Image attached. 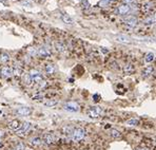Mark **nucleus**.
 <instances>
[{"mask_svg": "<svg viewBox=\"0 0 156 150\" xmlns=\"http://www.w3.org/2000/svg\"><path fill=\"white\" fill-rule=\"evenodd\" d=\"M40 98H43V96H41V95H36V96H33L34 101H40Z\"/></svg>", "mask_w": 156, "mask_h": 150, "instance_id": "nucleus-32", "label": "nucleus"}, {"mask_svg": "<svg viewBox=\"0 0 156 150\" xmlns=\"http://www.w3.org/2000/svg\"><path fill=\"white\" fill-rule=\"evenodd\" d=\"M56 104H57V101H49L45 103V105L47 106V107H53V106H55Z\"/></svg>", "mask_w": 156, "mask_h": 150, "instance_id": "nucleus-28", "label": "nucleus"}, {"mask_svg": "<svg viewBox=\"0 0 156 150\" xmlns=\"http://www.w3.org/2000/svg\"><path fill=\"white\" fill-rule=\"evenodd\" d=\"M22 79H23V83L26 84V86H30L31 83H32V78H31V76L29 73H26L22 76Z\"/></svg>", "mask_w": 156, "mask_h": 150, "instance_id": "nucleus-17", "label": "nucleus"}, {"mask_svg": "<svg viewBox=\"0 0 156 150\" xmlns=\"http://www.w3.org/2000/svg\"><path fill=\"white\" fill-rule=\"evenodd\" d=\"M110 134H111V136L112 138H114V139L121 138V133H120L118 130H116V129H112L111 131H110Z\"/></svg>", "mask_w": 156, "mask_h": 150, "instance_id": "nucleus-19", "label": "nucleus"}, {"mask_svg": "<svg viewBox=\"0 0 156 150\" xmlns=\"http://www.w3.org/2000/svg\"><path fill=\"white\" fill-rule=\"evenodd\" d=\"M125 71H126L128 74H131L132 71H133V67H132V64H127L126 68H125Z\"/></svg>", "mask_w": 156, "mask_h": 150, "instance_id": "nucleus-27", "label": "nucleus"}, {"mask_svg": "<svg viewBox=\"0 0 156 150\" xmlns=\"http://www.w3.org/2000/svg\"><path fill=\"white\" fill-rule=\"evenodd\" d=\"M134 9H136V7H131L130 4H121L120 7H119L117 10H116V13L118 14V15H128V14H130L132 10Z\"/></svg>", "mask_w": 156, "mask_h": 150, "instance_id": "nucleus-2", "label": "nucleus"}, {"mask_svg": "<svg viewBox=\"0 0 156 150\" xmlns=\"http://www.w3.org/2000/svg\"><path fill=\"white\" fill-rule=\"evenodd\" d=\"M137 150H148V149H145V148H138Z\"/></svg>", "mask_w": 156, "mask_h": 150, "instance_id": "nucleus-35", "label": "nucleus"}, {"mask_svg": "<svg viewBox=\"0 0 156 150\" xmlns=\"http://www.w3.org/2000/svg\"><path fill=\"white\" fill-rule=\"evenodd\" d=\"M139 124V120L136 118H131V120H127V125H130V126H136Z\"/></svg>", "mask_w": 156, "mask_h": 150, "instance_id": "nucleus-24", "label": "nucleus"}, {"mask_svg": "<svg viewBox=\"0 0 156 150\" xmlns=\"http://www.w3.org/2000/svg\"><path fill=\"white\" fill-rule=\"evenodd\" d=\"M0 147H2V144H1V143H0Z\"/></svg>", "mask_w": 156, "mask_h": 150, "instance_id": "nucleus-36", "label": "nucleus"}, {"mask_svg": "<svg viewBox=\"0 0 156 150\" xmlns=\"http://www.w3.org/2000/svg\"><path fill=\"white\" fill-rule=\"evenodd\" d=\"M137 0H123V2H126L127 4H133L135 3Z\"/></svg>", "mask_w": 156, "mask_h": 150, "instance_id": "nucleus-30", "label": "nucleus"}, {"mask_svg": "<svg viewBox=\"0 0 156 150\" xmlns=\"http://www.w3.org/2000/svg\"><path fill=\"white\" fill-rule=\"evenodd\" d=\"M2 136H3V132H2V131H0V139H1Z\"/></svg>", "mask_w": 156, "mask_h": 150, "instance_id": "nucleus-34", "label": "nucleus"}, {"mask_svg": "<svg viewBox=\"0 0 156 150\" xmlns=\"http://www.w3.org/2000/svg\"><path fill=\"white\" fill-rule=\"evenodd\" d=\"M61 19H62L63 22L67 23V24H71V26H72V24L74 23V20H73V18H72L71 16L68 15V14H64V13H63L62 15H61Z\"/></svg>", "mask_w": 156, "mask_h": 150, "instance_id": "nucleus-12", "label": "nucleus"}, {"mask_svg": "<svg viewBox=\"0 0 156 150\" xmlns=\"http://www.w3.org/2000/svg\"><path fill=\"white\" fill-rule=\"evenodd\" d=\"M154 22H155V16H150L149 18L145 19L144 20V23L145 24H147V26H150V24H154Z\"/></svg>", "mask_w": 156, "mask_h": 150, "instance_id": "nucleus-18", "label": "nucleus"}, {"mask_svg": "<svg viewBox=\"0 0 156 150\" xmlns=\"http://www.w3.org/2000/svg\"><path fill=\"white\" fill-rule=\"evenodd\" d=\"M125 23H126L128 26H130V28H135V26H137V18L135 17V16H128L127 18H125Z\"/></svg>", "mask_w": 156, "mask_h": 150, "instance_id": "nucleus-8", "label": "nucleus"}, {"mask_svg": "<svg viewBox=\"0 0 156 150\" xmlns=\"http://www.w3.org/2000/svg\"><path fill=\"white\" fill-rule=\"evenodd\" d=\"M93 98H94V101H99V98H100V95H99V94H94Z\"/></svg>", "mask_w": 156, "mask_h": 150, "instance_id": "nucleus-31", "label": "nucleus"}, {"mask_svg": "<svg viewBox=\"0 0 156 150\" xmlns=\"http://www.w3.org/2000/svg\"><path fill=\"white\" fill-rule=\"evenodd\" d=\"M43 141H45L47 144H53L54 143V141H55V138H54V135L51 134V133H47V134H45V136H43Z\"/></svg>", "mask_w": 156, "mask_h": 150, "instance_id": "nucleus-13", "label": "nucleus"}, {"mask_svg": "<svg viewBox=\"0 0 156 150\" xmlns=\"http://www.w3.org/2000/svg\"><path fill=\"white\" fill-rule=\"evenodd\" d=\"M101 114H102V109L100 107H92L89 110V116L92 118H97L101 116Z\"/></svg>", "mask_w": 156, "mask_h": 150, "instance_id": "nucleus-5", "label": "nucleus"}, {"mask_svg": "<svg viewBox=\"0 0 156 150\" xmlns=\"http://www.w3.org/2000/svg\"><path fill=\"white\" fill-rule=\"evenodd\" d=\"M28 150H31V149H28Z\"/></svg>", "mask_w": 156, "mask_h": 150, "instance_id": "nucleus-37", "label": "nucleus"}, {"mask_svg": "<svg viewBox=\"0 0 156 150\" xmlns=\"http://www.w3.org/2000/svg\"><path fill=\"white\" fill-rule=\"evenodd\" d=\"M55 48H56V50H57L58 52H64V51L67 50L66 45H63L62 42H56V43H55Z\"/></svg>", "mask_w": 156, "mask_h": 150, "instance_id": "nucleus-15", "label": "nucleus"}, {"mask_svg": "<svg viewBox=\"0 0 156 150\" xmlns=\"http://www.w3.org/2000/svg\"><path fill=\"white\" fill-rule=\"evenodd\" d=\"M153 71H154V69H153L152 67L147 68V69H145V70L142 71V76H144V77H148V76L151 75V73H152Z\"/></svg>", "mask_w": 156, "mask_h": 150, "instance_id": "nucleus-20", "label": "nucleus"}, {"mask_svg": "<svg viewBox=\"0 0 156 150\" xmlns=\"http://www.w3.org/2000/svg\"><path fill=\"white\" fill-rule=\"evenodd\" d=\"M9 60H10V55H9V54H7V53L0 54V61H1L2 64H7Z\"/></svg>", "mask_w": 156, "mask_h": 150, "instance_id": "nucleus-16", "label": "nucleus"}, {"mask_svg": "<svg viewBox=\"0 0 156 150\" xmlns=\"http://www.w3.org/2000/svg\"><path fill=\"white\" fill-rule=\"evenodd\" d=\"M29 52H30L31 55H34V54H36V50L34 49V48H31V49L29 50Z\"/></svg>", "mask_w": 156, "mask_h": 150, "instance_id": "nucleus-33", "label": "nucleus"}, {"mask_svg": "<svg viewBox=\"0 0 156 150\" xmlns=\"http://www.w3.org/2000/svg\"><path fill=\"white\" fill-rule=\"evenodd\" d=\"M30 128H31V123H29V122H26V123H23V124L21 125V127H20L18 130H17V134L20 135V136H23V135H26V132L30 130Z\"/></svg>", "mask_w": 156, "mask_h": 150, "instance_id": "nucleus-7", "label": "nucleus"}, {"mask_svg": "<svg viewBox=\"0 0 156 150\" xmlns=\"http://www.w3.org/2000/svg\"><path fill=\"white\" fill-rule=\"evenodd\" d=\"M38 55L40 57H47L50 55V51H49L48 48H45V47H41V48H38V50L36 51Z\"/></svg>", "mask_w": 156, "mask_h": 150, "instance_id": "nucleus-10", "label": "nucleus"}, {"mask_svg": "<svg viewBox=\"0 0 156 150\" xmlns=\"http://www.w3.org/2000/svg\"><path fill=\"white\" fill-rule=\"evenodd\" d=\"M113 1H115V0H101L100 7H107V5H109L110 3H112Z\"/></svg>", "mask_w": 156, "mask_h": 150, "instance_id": "nucleus-26", "label": "nucleus"}, {"mask_svg": "<svg viewBox=\"0 0 156 150\" xmlns=\"http://www.w3.org/2000/svg\"><path fill=\"white\" fill-rule=\"evenodd\" d=\"M82 3H83V7L86 9L90 8V4H89V2H88V0H82Z\"/></svg>", "mask_w": 156, "mask_h": 150, "instance_id": "nucleus-29", "label": "nucleus"}, {"mask_svg": "<svg viewBox=\"0 0 156 150\" xmlns=\"http://www.w3.org/2000/svg\"><path fill=\"white\" fill-rule=\"evenodd\" d=\"M85 136H86V130L82 129V128H76V129H74L73 133H72V139L74 142L81 141V139H85Z\"/></svg>", "mask_w": 156, "mask_h": 150, "instance_id": "nucleus-1", "label": "nucleus"}, {"mask_svg": "<svg viewBox=\"0 0 156 150\" xmlns=\"http://www.w3.org/2000/svg\"><path fill=\"white\" fill-rule=\"evenodd\" d=\"M1 74L3 75L4 77H11L13 75V69L9 67H3L1 69Z\"/></svg>", "mask_w": 156, "mask_h": 150, "instance_id": "nucleus-11", "label": "nucleus"}, {"mask_svg": "<svg viewBox=\"0 0 156 150\" xmlns=\"http://www.w3.org/2000/svg\"><path fill=\"white\" fill-rule=\"evenodd\" d=\"M29 74H30L31 78H32V82H35V83H41L42 82V74L38 70H31Z\"/></svg>", "mask_w": 156, "mask_h": 150, "instance_id": "nucleus-4", "label": "nucleus"}, {"mask_svg": "<svg viewBox=\"0 0 156 150\" xmlns=\"http://www.w3.org/2000/svg\"><path fill=\"white\" fill-rule=\"evenodd\" d=\"M31 143H32V145H34V146H39L41 143H42V139L36 136V138H33V139H32Z\"/></svg>", "mask_w": 156, "mask_h": 150, "instance_id": "nucleus-21", "label": "nucleus"}, {"mask_svg": "<svg viewBox=\"0 0 156 150\" xmlns=\"http://www.w3.org/2000/svg\"><path fill=\"white\" fill-rule=\"evenodd\" d=\"M63 109L67 110V111H70V112H78L80 110V107L75 101H69L63 106Z\"/></svg>", "mask_w": 156, "mask_h": 150, "instance_id": "nucleus-3", "label": "nucleus"}, {"mask_svg": "<svg viewBox=\"0 0 156 150\" xmlns=\"http://www.w3.org/2000/svg\"><path fill=\"white\" fill-rule=\"evenodd\" d=\"M15 113L21 116H28L32 113V110L29 107H19L15 110Z\"/></svg>", "mask_w": 156, "mask_h": 150, "instance_id": "nucleus-6", "label": "nucleus"}, {"mask_svg": "<svg viewBox=\"0 0 156 150\" xmlns=\"http://www.w3.org/2000/svg\"><path fill=\"white\" fill-rule=\"evenodd\" d=\"M45 70H47V73H49V74H52L53 72H54V66H53V64H47Z\"/></svg>", "mask_w": 156, "mask_h": 150, "instance_id": "nucleus-25", "label": "nucleus"}, {"mask_svg": "<svg viewBox=\"0 0 156 150\" xmlns=\"http://www.w3.org/2000/svg\"><path fill=\"white\" fill-rule=\"evenodd\" d=\"M153 60H154V53H148L145 56L146 63H152Z\"/></svg>", "mask_w": 156, "mask_h": 150, "instance_id": "nucleus-22", "label": "nucleus"}, {"mask_svg": "<svg viewBox=\"0 0 156 150\" xmlns=\"http://www.w3.org/2000/svg\"><path fill=\"white\" fill-rule=\"evenodd\" d=\"M152 3H146L142 5V11L145 12V13H149V12H151L152 10Z\"/></svg>", "mask_w": 156, "mask_h": 150, "instance_id": "nucleus-23", "label": "nucleus"}, {"mask_svg": "<svg viewBox=\"0 0 156 150\" xmlns=\"http://www.w3.org/2000/svg\"><path fill=\"white\" fill-rule=\"evenodd\" d=\"M21 125H22V124H21L19 120H12L11 123H10V128H11V129H13V130H16V131H17L19 128L21 127Z\"/></svg>", "mask_w": 156, "mask_h": 150, "instance_id": "nucleus-14", "label": "nucleus"}, {"mask_svg": "<svg viewBox=\"0 0 156 150\" xmlns=\"http://www.w3.org/2000/svg\"><path fill=\"white\" fill-rule=\"evenodd\" d=\"M116 40L118 42H121V43H130L131 38L129 36L125 35V34H119L118 36L116 37Z\"/></svg>", "mask_w": 156, "mask_h": 150, "instance_id": "nucleus-9", "label": "nucleus"}]
</instances>
